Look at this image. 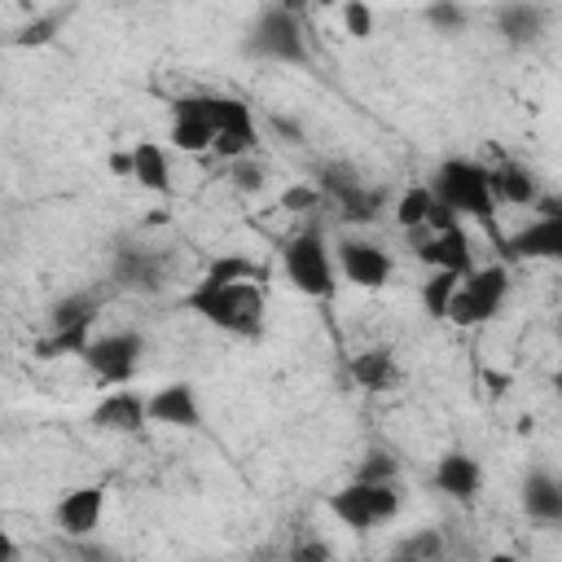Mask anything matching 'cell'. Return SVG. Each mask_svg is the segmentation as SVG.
<instances>
[{
    "mask_svg": "<svg viewBox=\"0 0 562 562\" xmlns=\"http://www.w3.org/2000/svg\"><path fill=\"white\" fill-rule=\"evenodd\" d=\"M180 307L193 312V316H202L206 325L233 334V338H246V342H255L263 334V312H268L259 281H241V285H224V290H198V285H189V294L180 299Z\"/></svg>",
    "mask_w": 562,
    "mask_h": 562,
    "instance_id": "1",
    "label": "cell"
},
{
    "mask_svg": "<svg viewBox=\"0 0 562 562\" xmlns=\"http://www.w3.org/2000/svg\"><path fill=\"white\" fill-rule=\"evenodd\" d=\"M430 193H435L448 211L479 220V224L496 237V246L505 241V237H501V228H496L492 176H487V167H483V162H474V158H443V162L435 167V176H430Z\"/></svg>",
    "mask_w": 562,
    "mask_h": 562,
    "instance_id": "2",
    "label": "cell"
},
{
    "mask_svg": "<svg viewBox=\"0 0 562 562\" xmlns=\"http://www.w3.org/2000/svg\"><path fill=\"white\" fill-rule=\"evenodd\" d=\"M241 53L272 66H307V35L299 22V4H263L241 40Z\"/></svg>",
    "mask_w": 562,
    "mask_h": 562,
    "instance_id": "3",
    "label": "cell"
},
{
    "mask_svg": "<svg viewBox=\"0 0 562 562\" xmlns=\"http://www.w3.org/2000/svg\"><path fill=\"white\" fill-rule=\"evenodd\" d=\"M281 259H285L290 285H294L299 294H307V299H316V303H329V299L338 294V259H334V250H329V241H325V233H321L316 224L303 228V233H294V237L285 241Z\"/></svg>",
    "mask_w": 562,
    "mask_h": 562,
    "instance_id": "4",
    "label": "cell"
},
{
    "mask_svg": "<svg viewBox=\"0 0 562 562\" xmlns=\"http://www.w3.org/2000/svg\"><path fill=\"white\" fill-rule=\"evenodd\" d=\"M97 312H101V290H75V294H66V299H57L53 312H48L53 334L35 342V356H40V360L83 356V347L97 338V334H92Z\"/></svg>",
    "mask_w": 562,
    "mask_h": 562,
    "instance_id": "5",
    "label": "cell"
},
{
    "mask_svg": "<svg viewBox=\"0 0 562 562\" xmlns=\"http://www.w3.org/2000/svg\"><path fill=\"white\" fill-rule=\"evenodd\" d=\"M501 263H562V198L536 202V215L501 241Z\"/></svg>",
    "mask_w": 562,
    "mask_h": 562,
    "instance_id": "6",
    "label": "cell"
},
{
    "mask_svg": "<svg viewBox=\"0 0 562 562\" xmlns=\"http://www.w3.org/2000/svg\"><path fill=\"white\" fill-rule=\"evenodd\" d=\"M329 514L351 531H373L378 522H391L400 514V483H347L329 492Z\"/></svg>",
    "mask_w": 562,
    "mask_h": 562,
    "instance_id": "7",
    "label": "cell"
},
{
    "mask_svg": "<svg viewBox=\"0 0 562 562\" xmlns=\"http://www.w3.org/2000/svg\"><path fill=\"white\" fill-rule=\"evenodd\" d=\"M505 294H509V268H505V263H479V268L461 281V290H457V299H452V307H448V321L461 325V329L487 325V321L505 307Z\"/></svg>",
    "mask_w": 562,
    "mask_h": 562,
    "instance_id": "8",
    "label": "cell"
},
{
    "mask_svg": "<svg viewBox=\"0 0 562 562\" xmlns=\"http://www.w3.org/2000/svg\"><path fill=\"white\" fill-rule=\"evenodd\" d=\"M88 373L101 382V386H127L136 373H140V360H145V338L136 329H110V334H97L83 356Z\"/></svg>",
    "mask_w": 562,
    "mask_h": 562,
    "instance_id": "9",
    "label": "cell"
},
{
    "mask_svg": "<svg viewBox=\"0 0 562 562\" xmlns=\"http://www.w3.org/2000/svg\"><path fill=\"white\" fill-rule=\"evenodd\" d=\"M171 259L154 246H119L110 259V281L127 294H158L167 285Z\"/></svg>",
    "mask_w": 562,
    "mask_h": 562,
    "instance_id": "10",
    "label": "cell"
},
{
    "mask_svg": "<svg viewBox=\"0 0 562 562\" xmlns=\"http://www.w3.org/2000/svg\"><path fill=\"white\" fill-rule=\"evenodd\" d=\"M413 237V255L430 268V272H457V277H470L479 263H474V246H470V233L465 224L448 228V233H408Z\"/></svg>",
    "mask_w": 562,
    "mask_h": 562,
    "instance_id": "11",
    "label": "cell"
},
{
    "mask_svg": "<svg viewBox=\"0 0 562 562\" xmlns=\"http://www.w3.org/2000/svg\"><path fill=\"white\" fill-rule=\"evenodd\" d=\"M334 259H338V277L351 281L356 290H382L395 272L391 255L378 241H364V237H342Z\"/></svg>",
    "mask_w": 562,
    "mask_h": 562,
    "instance_id": "12",
    "label": "cell"
},
{
    "mask_svg": "<svg viewBox=\"0 0 562 562\" xmlns=\"http://www.w3.org/2000/svg\"><path fill=\"white\" fill-rule=\"evenodd\" d=\"M88 422L105 435H140L149 426V395H140L132 386H114L92 404Z\"/></svg>",
    "mask_w": 562,
    "mask_h": 562,
    "instance_id": "13",
    "label": "cell"
},
{
    "mask_svg": "<svg viewBox=\"0 0 562 562\" xmlns=\"http://www.w3.org/2000/svg\"><path fill=\"white\" fill-rule=\"evenodd\" d=\"M101 514H105V483H83V487H70L57 505H53V522L66 540H88L97 527H101Z\"/></svg>",
    "mask_w": 562,
    "mask_h": 562,
    "instance_id": "14",
    "label": "cell"
},
{
    "mask_svg": "<svg viewBox=\"0 0 562 562\" xmlns=\"http://www.w3.org/2000/svg\"><path fill=\"white\" fill-rule=\"evenodd\" d=\"M149 422L171 426V430H202V404L193 382H167L149 391Z\"/></svg>",
    "mask_w": 562,
    "mask_h": 562,
    "instance_id": "15",
    "label": "cell"
},
{
    "mask_svg": "<svg viewBox=\"0 0 562 562\" xmlns=\"http://www.w3.org/2000/svg\"><path fill=\"white\" fill-rule=\"evenodd\" d=\"M167 140L180 154H206L215 145V127H211V119L202 110V92L171 101V132H167Z\"/></svg>",
    "mask_w": 562,
    "mask_h": 562,
    "instance_id": "16",
    "label": "cell"
},
{
    "mask_svg": "<svg viewBox=\"0 0 562 562\" xmlns=\"http://www.w3.org/2000/svg\"><path fill=\"white\" fill-rule=\"evenodd\" d=\"M435 487H439L443 496L461 501V505H474V496H479V487H483V465H479L470 452L452 448V452H443V457L435 461Z\"/></svg>",
    "mask_w": 562,
    "mask_h": 562,
    "instance_id": "17",
    "label": "cell"
},
{
    "mask_svg": "<svg viewBox=\"0 0 562 562\" xmlns=\"http://www.w3.org/2000/svg\"><path fill=\"white\" fill-rule=\"evenodd\" d=\"M487 176H492V198H496V206L505 202V206H531V211H536V202L544 198V193H540V180H536L531 167H522V162L501 158V162L487 167Z\"/></svg>",
    "mask_w": 562,
    "mask_h": 562,
    "instance_id": "18",
    "label": "cell"
},
{
    "mask_svg": "<svg viewBox=\"0 0 562 562\" xmlns=\"http://www.w3.org/2000/svg\"><path fill=\"white\" fill-rule=\"evenodd\" d=\"M522 514L531 522L558 527L562 522V479L549 470H527L522 474Z\"/></svg>",
    "mask_w": 562,
    "mask_h": 562,
    "instance_id": "19",
    "label": "cell"
},
{
    "mask_svg": "<svg viewBox=\"0 0 562 562\" xmlns=\"http://www.w3.org/2000/svg\"><path fill=\"white\" fill-rule=\"evenodd\" d=\"M351 382L360 386V391H373V395H382V391H395L400 386V360H395V351L391 347H364V351H356L351 356Z\"/></svg>",
    "mask_w": 562,
    "mask_h": 562,
    "instance_id": "20",
    "label": "cell"
},
{
    "mask_svg": "<svg viewBox=\"0 0 562 562\" xmlns=\"http://www.w3.org/2000/svg\"><path fill=\"white\" fill-rule=\"evenodd\" d=\"M544 26H549V9L544 4H501L496 9V31L505 35V44L509 48H531V44H540V35H544Z\"/></svg>",
    "mask_w": 562,
    "mask_h": 562,
    "instance_id": "21",
    "label": "cell"
},
{
    "mask_svg": "<svg viewBox=\"0 0 562 562\" xmlns=\"http://www.w3.org/2000/svg\"><path fill=\"white\" fill-rule=\"evenodd\" d=\"M202 110H206L215 136H259V127H255V110H250L241 97H228V92H202Z\"/></svg>",
    "mask_w": 562,
    "mask_h": 562,
    "instance_id": "22",
    "label": "cell"
},
{
    "mask_svg": "<svg viewBox=\"0 0 562 562\" xmlns=\"http://www.w3.org/2000/svg\"><path fill=\"white\" fill-rule=\"evenodd\" d=\"M127 154H132V180H136L140 189L167 198V193H171V162H167V149H162L158 140H136Z\"/></svg>",
    "mask_w": 562,
    "mask_h": 562,
    "instance_id": "23",
    "label": "cell"
},
{
    "mask_svg": "<svg viewBox=\"0 0 562 562\" xmlns=\"http://www.w3.org/2000/svg\"><path fill=\"white\" fill-rule=\"evenodd\" d=\"M241 281H263V268L246 255H215L211 268L202 272V281H193L198 290H224V285H241Z\"/></svg>",
    "mask_w": 562,
    "mask_h": 562,
    "instance_id": "24",
    "label": "cell"
},
{
    "mask_svg": "<svg viewBox=\"0 0 562 562\" xmlns=\"http://www.w3.org/2000/svg\"><path fill=\"white\" fill-rule=\"evenodd\" d=\"M338 202V215L347 220V224H373L378 215H382V206H386V193L378 189V184H351L342 198H334Z\"/></svg>",
    "mask_w": 562,
    "mask_h": 562,
    "instance_id": "25",
    "label": "cell"
},
{
    "mask_svg": "<svg viewBox=\"0 0 562 562\" xmlns=\"http://www.w3.org/2000/svg\"><path fill=\"white\" fill-rule=\"evenodd\" d=\"M430 211H435L430 184H408V189L395 198V224H400L404 233H422L426 220H430Z\"/></svg>",
    "mask_w": 562,
    "mask_h": 562,
    "instance_id": "26",
    "label": "cell"
},
{
    "mask_svg": "<svg viewBox=\"0 0 562 562\" xmlns=\"http://www.w3.org/2000/svg\"><path fill=\"white\" fill-rule=\"evenodd\" d=\"M70 13H75V9H44V13H35L26 26H18L13 48H44V44H53V40L61 35V26H66Z\"/></svg>",
    "mask_w": 562,
    "mask_h": 562,
    "instance_id": "27",
    "label": "cell"
},
{
    "mask_svg": "<svg viewBox=\"0 0 562 562\" xmlns=\"http://www.w3.org/2000/svg\"><path fill=\"white\" fill-rule=\"evenodd\" d=\"M461 281H465V277H457V272H430V277L422 281L417 294H422V307H426L430 321H448V307H452Z\"/></svg>",
    "mask_w": 562,
    "mask_h": 562,
    "instance_id": "28",
    "label": "cell"
},
{
    "mask_svg": "<svg viewBox=\"0 0 562 562\" xmlns=\"http://www.w3.org/2000/svg\"><path fill=\"white\" fill-rule=\"evenodd\" d=\"M356 483H400V457L386 448H369L356 465Z\"/></svg>",
    "mask_w": 562,
    "mask_h": 562,
    "instance_id": "29",
    "label": "cell"
},
{
    "mask_svg": "<svg viewBox=\"0 0 562 562\" xmlns=\"http://www.w3.org/2000/svg\"><path fill=\"white\" fill-rule=\"evenodd\" d=\"M395 553H404V558H413V562H439V558H443V536H439L435 527H422V531L404 536Z\"/></svg>",
    "mask_w": 562,
    "mask_h": 562,
    "instance_id": "30",
    "label": "cell"
},
{
    "mask_svg": "<svg viewBox=\"0 0 562 562\" xmlns=\"http://www.w3.org/2000/svg\"><path fill=\"white\" fill-rule=\"evenodd\" d=\"M228 184L237 193H259L268 184V167L259 158H237V162H228Z\"/></svg>",
    "mask_w": 562,
    "mask_h": 562,
    "instance_id": "31",
    "label": "cell"
},
{
    "mask_svg": "<svg viewBox=\"0 0 562 562\" xmlns=\"http://www.w3.org/2000/svg\"><path fill=\"white\" fill-rule=\"evenodd\" d=\"M422 18H426V26H435L439 35H457V31L465 26V9H461V4H426Z\"/></svg>",
    "mask_w": 562,
    "mask_h": 562,
    "instance_id": "32",
    "label": "cell"
},
{
    "mask_svg": "<svg viewBox=\"0 0 562 562\" xmlns=\"http://www.w3.org/2000/svg\"><path fill=\"white\" fill-rule=\"evenodd\" d=\"M342 26H347L351 40H369L373 35V9L364 0H347L342 4Z\"/></svg>",
    "mask_w": 562,
    "mask_h": 562,
    "instance_id": "33",
    "label": "cell"
},
{
    "mask_svg": "<svg viewBox=\"0 0 562 562\" xmlns=\"http://www.w3.org/2000/svg\"><path fill=\"white\" fill-rule=\"evenodd\" d=\"M281 206H285V211H316V206H321V189H316V184H290V189L281 193Z\"/></svg>",
    "mask_w": 562,
    "mask_h": 562,
    "instance_id": "34",
    "label": "cell"
},
{
    "mask_svg": "<svg viewBox=\"0 0 562 562\" xmlns=\"http://www.w3.org/2000/svg\"><path fill=\"white\" fill-rule=\"evenodd\" d=\"M285 562H334V553H329V544H325V540L303 536V540L290 549V558H285Z\"/></svg>",
    "mask_w": 562,
    "mask_h": 562,
    "instance_id": "35",
    "label": "cell"
},
{
    "mask_svg": "<svg viewBox=\"0 0 562 562\" xmlns=\"http://www.w3.org/2000/svg\"><path fill=\"white\" fill-rule=\"evenodd\" d=\"M268 127H272L285 145H303V140H307V136H303V123H299V119H290V114H272V119H268Z\"/></svg>",
    "mask_w": 562,
    "mask_h": 562,
    "instance_id": "36",
    "label": "cell"
},
{
    "mask_svg": "<svg viewBox=\"0 0 562 562\" xmlns=\"http://www.w3.org/2000/svg\"><path fill=\"white\" fill-rule=\"evenodd\" d=\"M88 540H92V536H88ZM88 540H70V558H83V562H114V553H110V549L88 544Z\"/></svg>",
    "mask_w": 562,
    "mask_h": 562,
    "instance_id": "37",
    "label": "cell"
},
{
    "mask_svg": "<svg viewBox=\"0 0 562 562\" xmlns=\"http://www.w3.org/2000/svg\"><path fill=\"white\" fill-rule=\"evenodd\" d=\"M110 167H114L119 176H127V180H132V154H110Z\"/></svg>",
    "mask_w": 562,
    "mask_h": 562,
    "instance_id": "38",
    "label": "cell"
},
{
    "mask_svg": "<svg viewBox=\"0 0 562 562\" xmlns=\"http://www.w3.org/2000/svg\"><path fill=\"white\" fill-rule=\"evenodd\" d=\"M4 562H22V553H18V544H13V540H4Z\"/></svg>",
    "mask_w": 562,
    "mask_h": 562,
    "instance_id": "39",
    "label": "cell"
},
{
    "mask_svg": "<svg viewBox=\"0 0 562 562\" xmlns=\"http://www.w3.org/2000/svg\"><path fill=\"white\" fill-rule=\"evenodd\" d=\"M487 562H518V558H514V553H505V549H501V553H492V558H487Z\"/></svg>",
    "mask_w": 562,
    "mask_h": 562,
    "instance_id": "40",
    "label": "cell"
},
{
    "mask_svg": "<svg viewBox=\"0 0 562 562\" xmlns=\"http://www.w3.org/2000/svg\"><path fill=\"white\" fill-rule=\"evenodd\" d=\"M553 391H558V395H562V369H558V373H553Z\"/></svg>",
    "mask_w": 562,
    "mask_h": 562,
    "instance_id": "41",
    "label": "cell"
},
{
    "mask_svg": "<svg viewBox=\"0 0 562 562\" xmlns=\"http://www.w3.org/2000/svg\"><path fill=\"white\" fill-rule=\"evenodd\" d=\"M202 562H215V558H202Z\"/></svg>",
    "mask_w": 562,
    "mask_h": 562,
    "instance_id": "42",
    "label": "cell"
}]
</instances>
